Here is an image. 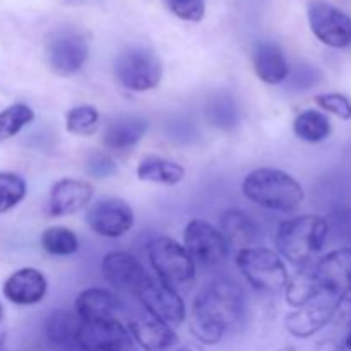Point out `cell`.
<instances>
[{"instance_id": "6da1fadb", "label": "cell", "mask_w": 351, "mask_h": 351, "mask_svg": "<svg viewBox=\"0 0 351 351\" xmlns=\"http://www.w3.org/2000/svg\"><path fill=\"white\" fill-rule=\"evenodd\" d=\"M245 314V293L232 280L209 283L192 305L191 332L202 345H216Z\"/></svg>"}, {"instance_id": "7a4b0ae2", "label": "cell", "mask_w": 351, "mask_h": 351, "mask_svg": "<svg viewBox=\"0 0 351 351\" xmlns=\"http://www.w3.org/2000/svg\"><path fill=\"white\" fill-rule=\"evenodd\" d=\"M242 194L271 211L290 213L302 206L304 187L290 173L276 168H256L242 182Z\"/></svg>"}, {"instance_id": "3957f363", "label": "cell", "mask_w": 351, "mask_h": 351, "mask_svg": "<svg viewBox=\"0 0 351 351\" xmlns=\"http://www.w3.org/2000/svg\"><path fill=\"white\" fill-rule=\"evenodd\" d=\"M329 235V221L317 215H304L287 219L276 232L278 254L293 266L312 264Z\"/></svg>"}, {"instance_id": "277c9868", "label": "cell", "mask_w": 351, "mask_h": 351, "mask_svg": "<svg viewBox=\"0 0 351 351\" xmlns=\"http://www.w3.org/2000/svg\"><path fill=\"white\" fill-rule=\"evenodd\" d=\"M113 74L120 86L130 91H151L163 79V64L147 47H127L113 60Z\"/></svg>"}, {"instance_id": "5b68a950", "label": "cell", "mask_w": 351, "mask_h": 351, "mask_svg": "<svg viewBox=\"0 0 351 351\" xmlns=\"http://www.w3.org/2000/svg\"><path fill=\"white\" fill-rule=\"evenodd\" d=\"M237 267L249 285L261 291H280L287 288L290 274L283 259L266 247H249L237 254Z\"/></svg>"}, {"instance_id": "8992f818", "label": "cell", "mask_w": 351, "mask_h": 351, "mask_svg": "<svg viewBox=\"0 0 351 351\" xmlns=\"http://www.w3.org/2000/svg\"><path fill=\"white\" fill-rule=\"evenodd\" d=\"M147 256L160 281L175 288L191 283L195 276V263L187 252L170 237H156L147 243Z\"/></svg>"}, {"instance_id": "52a82bcc", "label": "cell", "mask_w": 351, "mask_h": 351, "mask_svg": "<svg viewBox=\"0 0 351 351\" xmlns=\"http://www.w3.org/2000/svg\"><path fill=\"white\" fill-rule=\"evenodd\" d=\"M47 64L55 75L69 77L84 67L89 57V36L77 27H62L47 41Z\"/></svg>"}, {"instance_id": "ba28073f", "label": "cell", "mask_w": 351, "mask_h": 351, "mask_svg": "<svg viewBox=\"0 0 351 351\" xmlns=\"http://www.w3.org/2000/svg\"><path fill=\"white\" fill-rule=\"evenodd\" d=\"M308 24L321 43L331 48H346L351 45V17L341 9L324 0L308 3Z\"/></svg>"}, {"instance_id": "9c48e42d", "label": "cell", "mask_w": 351, "mask_h": 351, "mask_svg": "<svg viewBox=\"0 0 351 351\" xmlns=\"http://www.w3.org/2000/svg\"><path fill=\"white\" fill-rule=\"evenodd\" d=\"M86 221L96 235L105 239H120L132 230L136 216L123 199L106 197L96 201L88 209Z\"/></svg>"}, {"instance_id": "30bf717a", "label": "cell", "mask_w": 351, "mask_h": 351, "mask_svg": "<svg viewBox=\"0 0 351 351\" xmlns=\"http://www.w3.org/2000/svg\"><path fill=\"white\" fill-rule=\"evenodd\" d=\"M185 249L194 263L202 266H218L228 256V243L218 228L204 219H192L184 232Z\"/></svg>"}, {"instance_id": "8fae6325", "label": "cell", "mask_w": 351, "mask_h": 351, "mask_svg": "<svg viewBox=\"0 0 351 351\" xmlns=\"http://www.w3.org/2000/svg\"><path fill=\"white\" fill-rule=\"evenodd\" d=\"M339 298L321 291L315 298L285 317V328L295 338H311L335 319Z\"/></svg>"}, {"instance_id": "7c38bea8", "label": "cell", "mask_w": 351, "mask_h": 351, "mask_svg": "<svg viewBox=\"0 0 351 351\" xmlns=\"http://www.w3.org/2000/svg\"><path fill=\"white\" fill-rule=\"evenodd\" d=\"M75 345L82 351H137L136 341L122 322H84L79 328Z\"/></svg>"}, {"instance_id": "4fadbf2b", "label": "cell", "mask_w": 351, "mask_h": 351, "mask_svg": "<svg viewBox=\"0 0 351 351\" xmlns=\"http://www.w3.org/2000/svg\"><path fill=\"white\" fill-rule=\"evenodd\" d=\"M137 297L147 314L171 328L180 326L187 317V308L178 291L163 281L149 280Z\"/></svg>"}, {"instance_id": "5bb4252c", "label": "cell", "mask_w": 351, "mask_h": 351, "mask_svg": "<svg viewBox=\"0 0 351 351\" xmlns=\"http://www.w3.org/2000/svg\"><path fill=\"white\" fill-rule=\"evenodd\" d=\"M101 273L113 288L134 295H139V291L151 280L139 259L129 252L106 254L103 257Z\"/></svg>"}, {"instance_id": "9a60e30c", "label": "cell", "mask_w": 351, "mask_h": 351, "mask_svg": "<svg viewBox=\"0 0 351 351\" xmlns=\"http://www.w3.org/2000/svg\"><path fill=\"white\" fill-rule=\"evenodd\" d=\"M315 274L322 291L341 298L351 290V249L341 247L315 263Z\"/></svg>"}, {"instance_id": "2e32d148", "label": "cell", "mask_w": 351, "mask_h": 351, "mask_svg": "<svg viewBox=\"0 0 351 351\" xmlns=\"http://www.w3.org/2000/svg\"><path fill=\"white\" fill-rule=\"evenodd\" d=\"M95 189L89 182L64 178L53 184L48 197V213L53 218L71 216L84 209L93 201Z\"/></svg>"}, {"instance_id": "e0dca14e", "label": "cell", "mask_w": 351, "mask_h": 351, "mask_svg": "<svg viewBox=\"0 0 351 351\" xmlns=\"http://www.w3.org/2000/svg\"><path fill=\"white\" fill-rule=\"evenodd\" d=\"M149 122L144 117L134 113H122L106 123L103 130V146L113 153H127L136 147L146 136Z\"/></svg>"}, {"instance_id": "ac0fdd59", "label": "cell", "mask_w": 351, "mask_h": 351, "mask_svg": "<svg viewBox=\"0 0 351 351\" xmlns=\"http://www.w3.org/2000/svg\"><path fill=\"white\" fill-rule=\"evenodd\" d=\"M48 283L43 273L34 267H23L3 283V297L16 305H34L47 295Z\"/></svg>"}, {"instance_id": "d6986e66", "label": "cell", "mask_w": 351, "mask_h": 351, "mask_svg": "<svg viewBox=\"0 0 351 351\" xmlns=\"http://www.w3.org/2000/svg\"><path fill=\"white\" fill-rule=\"evenodd\" d=\"M75 312L84 322L117 321L122 311V302L105 288H88L75 297Z\"/></svg>"}, {"instance_id": "ffe728a7", "label": "cell", "mask_w": 351, "mask_h": 351, "mask_svg": "<svg viewBox=\"0 0 351 351\" xmlns=\"http://www.w3.org/2000/svg\"><path fill=\"white\" fill-rule=\"evenodd\" d=\"M254 72L257 77L269 86H278L290 74V65L280 45L273 41H261L252 53Z\"/></svg>"}, {"instance_id": "44dd1931", "label": "cell", "mask_w": 351, "mask_h": 351, "mask_svg": "<svg viewBox=\"0 0 351 351\" xmlns=\"http://www.w3.org/2000/svg\"><path fill=\"white\" fill-rule=\"evenodd\" d=\"M129 331L134 341L146 351H167L177 345V335L173 328L158 321L153 315H143L130 322Z\"/></svg>"}, {"instance_id": "7402d4cb", "label": "cell", "mask_w": 351, "mask_h": 351, "mask_svg": "<svg viewBox=\"0 0 351 351\" xmlns=\"http://www.w3.org/2000/svg\"><path fill=\"white\" fill-rule=\"evenodd\" d=\"M219 232L228 245L242 250L256 245L261 237V226L247 213L240 209H226L219 218Z\"/></svg>"}, {"instance_id": "603a6c76", "label": "cell", "mask_w": 351, "mask_h": 351, "mask_svg": "<svg viewBox=\"0 0 351 351\" xmlns=\"http://www.w3.org/2000/svg\"><path fill=\"white\" fill-rule=\"evenodd\" d=\"M185 168L180 163L161 156H146L137 165V178L161 185H177L184 180Z\"/></svg>"}, {"instance_id": "cb8c5ba5", "label": "cell", "mask_w": 351, "mask_h": 351, "mask_svg": "<svg viewBox=\"0 0 351 351\" xmlns=\"http://www.w3.org/2000/svg\"><path fill=\"white\" fill-rule=\"evenodd\" d=\"M321 291V285H319L317 274H315V264H308V266L300 267L298 273L288 280L287 288H285V298H287L288 305L298 308L317 297Z\"/></svg>"}, {"instance_id": "d4e9b609", "label": "cell", "mask_w": 351, "mask_h": 351, "mask_svg": "<svg viewBox=\"0 0 351 351\" xmlns=\"http://www.w3.org/2000/svg\"><path fill=\"white\" fill-rule=\"evenodd\" d=\"M293 132L305 143H321L331 134V120L326 113L308 108L298 113L293 120Z\"/></svg>"}, {"instance_id": "484cf974", "label": "cell", "mask_w": 351, "mask_h": 351, "mask_svg": "<svg viewBox=\"0 0 351 351\" xmlns=\"http://www.w3.org/2000/svg\"><path fill=\"white\" fill-rule=\"evenodd\" d=\"M81 324L82 321L77 312L55 311L48 315L45 322V332L55 345H69V343H75Z\"/></svg>"}, {"instance_id": "4316f807", "label": "cell", "mask_w": 351, "mask_h": 351, "mask_svg": "<svg viewBox=\"0 0 351 351\" xmlns=\"http://www.w3.org/2000/svg\"><path fill=\"white\" fill-rule=\"evenodd\" d=\"M41 247L50 256H72L79 250V239L67 226H50L41 235Z\"/></svg>"}, {"instance_id": "83f0119b", "label": "cell", "mask_w": 351, "mask_h": 351, "mask_svg": "<svg viewBox=\"0 0 351 351\" xmlns=\"http://www.w3.org/2000/svg\"><path fill=\"white\" fill-rule=\"evenodd\" d=\"M34 120V112L26 103H14L0 112V143L16 137Z\"/></svg>"}, {"instance_id": "f1b7e54d", "label": "cell", "mask_w": 351, "mask_h": 351, "mask_svg": "<svg viewBox=\"0 0 351 351\" xmlns=\"http://www.w3.org/2000/svg\"><path fill=\"white\" fill-rule=\"evenodd\" d=\"M99 112L93 105L74 106L65 115V129L77 137H91L98 130Z\"/></svg>"}, {"instance_id": "f546056e", "label": "cell", "mask_w": 351, "mask_h": 351, "mask_svg": "<svg viewBox=\"0 0 351 351\" xmlns=\"http://www.w3.org/2000/svg\"><path fill=\"white\" fill-rule=\"evenodd\" d=\"M26 182L12 171H0V213L16 208L26 197Z\"/></svg>"}, {"instance_id": "4dcf8cb0", "label": "cell", "mask_w": 351, "mask_h": 351, "mask_svg": "<svg viewBox=\"0 0 351 351\" xmlns=\"http://www.w3.org/2000/svg\"><path fill=\"white\" fill-rule=\"evenodd\" d=\"M315 103L324 112L332 113L341 120H351V99L341 93H324L315 96Z\"/></svg>"}, {"instance_id": "1f68e13d", "label": "cell", "mask_w": 351, "mask_h": 351, "mask_svg": "<svg viewBox=\"0 0 351 351\" xmlns=\"http://www.w3.org/2000/svg\"><path fill=\"white\" fill-rule=\"evenodd\" d=\"M171 14L187 23H199L206 14V0H165Z\"/></svg>"}, {"instance_id": "d6a6232c", "label": "cell", "mask_w": 351, "mask_h": 351, "mask_svg": "<svg viewBox=\"0 0 351 351\" xmlns=\"http://www.w3.org/2000/svg\"><path fill=\"white\" fill-rule=\"evenodd\" d=\"M86 167L88 173L95 178H106L117 171L113 160L105 153H93L86 161Z\"/></svg>"}, {"instance_id": "836d02e7", "label": "cell", "mask_w": 351, "mask_h": 351, "mask_svg": "<svg viewBox=\"0 0 351 351\" xmlns=\"http://www.w3.org/2000/svg\"><path fill=\"white\" fill-rule=\"evenodd\" d=\"M335 319L351 329V290L339 298Z\"/></svg>"}, {"instance_id": "e575fe53", "label": "cell", "mask_w": 351, "mask_h": 351, "mask_svg": "<svg viewBox=\"0 0 351 351\" xmlns=\"http://www.w3.org/2000/svg\"><path fill=\"white\" fill-rule=\"evenodd\" d=\"M332 221L339 232H343L345 235H351V211L336 213V215H332Z\"/></svg>"}, {"instance_id": "d590c367", "label": "cell", "mask_w": 351, "mask_h": 351, "mask_svg": "<svg viewBox=\"0 0 351 351\" xmlns=\"http://www.w3.org/2000/svg\"><path fill=\"white\" fill-rule=\"evenodd\" d=\"M177 351H204L199 345H194V343H187V345L178 346Z\"/></svg>"}, {"instance_id": "8d00e7d4", "label": "cell", "mask_w": 351, "mask_h": 351, "mask_svg": "<svg viewBox=\"0 0 351 351\" xmlns=\"http://www.w3.org/2000/svg\"><path fill=\"white\" fill-rule=\"evenodd\" d=\"M345 348H346V351H351V329H350L348 336H346V339H345Z\"/></svg>"}, {"instance_id": "74e56055", "label": "cell", "mask_w": 351, "mask_h": 351, "mask_svg": "<svg viewBox=\"0 0 351 351\" xmlns=\"http://www.w3.org/2000/svg\"><path fill=\"white\" fill-rule=\"evenodd\" d=\"M280 351H302V350L295 348V346H288V348H283V350H280Z\"/></svg>"}, {"instance_id": "f35d334b", "label": "cell", "mask_w": 351, "mask_h": 351, "mask_svg": "<svg viewBox=\"0 0 351 351\" xmlns=\"http://www.w3.org/2000/svg\"><path fill=\"white\" fill-rule=\"evenodd\" d=\"M3 319V307H2V304H0V321H2Z\"/></svg>"}]
</instances>
